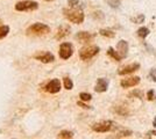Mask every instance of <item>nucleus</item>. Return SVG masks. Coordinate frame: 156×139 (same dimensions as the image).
Returning a JSON list of instances; mask_svg holds the SVG:
<instances>
[{"label": "nucleus", "mask_w": 156, "mask_h": 139, "mask_svg": "<svg viewBox=\"0 0 156 139\" xmlns=\"http://www.w3.org/2000/svg\"><path fill=\"white\" fill-rule=\"evenodd\" d=\"M8 32H9V27L8 26H4V24L0 26V40L6 37L8 35Z\"/></svg>", "instance_id": "nucleus-22"}, {"label": "nucleus", "mask_w": 156, "mask_h": 139, "mask_svg": "<svg viewBox=\"0 0 156 139\" xmlns=\"http://www.w3.org/2000/svg\"><path fill=\"white\" fill-rule=\"evenodd\" d=\"M99 34L104 37H107V38H113L115 36V32L111 29H100L99 30Z\"/></svg>", "instance_id": "nucleus-16"}, {"label": "nucleus", "mask_w": 156, "mask_h": 139, "mask_svg": "<svg viewBox=\"0 0 156 139\" xmlns=\"http://www.w3.org/2000/svg\"><path fill=\"white\" fill-rule=\"evenodd\" d=\"M149 34V29L146 27H141L137 29V36H140L141 38H146Z\"/></svg>", "instance_id": "nucleus-21"}, {"label": "nucleus", "mask_w": 156, "mask_h": 139, "mask_svg": "<svg viewBox=\"0 0 156 139\" xmlns=\"http://www.w3.org/2000/svg\"><path fill=\"white\" fill-rule=\"evenodd\" d=\"M36 60H40L41 63H44V64H49V63H53L55 60V57L51 52H48V51H39L36 52L35 55L33 56Z\"/></svg>", "instance_id": "nucleus-8"}, {"label": "nucleus", "mask_w": 156, "mask_h": 139, "mask_svg": "<svg viewBox=\"0 0 156 139\" xmlns=\"http://www.w3.org/2000/svg\"><path fill=\"white\" fill-rule=\"evenodd\" d=\"M63 82H64V88H65V89L70 91V89L74 88V82H72V80L69 78V77L63 78Z\"/></svg>", "instance_id": "nucleus-19"}, {"label": "nucleus", "mask_w": 156, "mask_h": 139, "mask_svg": "<svg viewBox=\"0 0 156 139\" xmlns=\"http://www.w3.org/2000/svg\"><path fill=\"white\" fill-rule=\"evenodd\" d=\"M39 8V4L33 0H22V1L16 3L15 9L19 12H30V11H35Z\"/></svg>", "instance_id": "nucleus-5"}, {"label": "nucleus", "mask_w": 156, "mask_h": 139, "mask_svg": "<svg viewBox=\"0 0 156 139\" xmlns=\"http://www.w3.org/2000/svg\"><path fill=\"white\" fill-rule=\"evenodd\" d=\"M79 97H80V100H82L83 102H88V101H91V99H92L91 94H89V93H84V92L79 94Z\"/></svg>", "instance_id": "nucleus-23"}, {"label": "nucleus", "mask_w": 156, "mask_h": 139, "mask_svg": "<svg viewBox=\"0 0 156 139\" xmlns=\"http://www.w3.org/2000/svg\"><path fill=\"white\" fill-rule=\"evenodd\" d=\"M113 111L120 116H128L129 115V109L126 104H123V103H119V104H115L113 106Z\"/></svg>", "instance_id": "nucleus-14"}, {"label": "nucleus", "mask_w": 156, "mask_h": 139, "mask_svg": "<svg viewBox=\"0 0 156 139\" xmlns=\"http://www.w3.org/2000/svg\"><path fill=\"white\" fill-rule=\"evenodd\" d=\"M63 14L66 19L72 22V23H76V24H79V23H83L84 22V13L80 11V8H64L63 9Z\"/></svg>", "instance_id": "nucleus-1"}, {"label": "nucleus", "mask_w": 156, "mask_h": 139, "mask_svg": "<svg viewBox=\"0 0 156 139\" xmlns=\"http://www.w3.org/2000/svg\"><path fill=\"white\" fill-rule=\"evenodd\" d=\"M107 55L110 56V57H112L113 59H115V60H121L123 58H121L120 56H119V54H118V51H115L113 48H108V50H107Z\"/></svg>", "instance_id": "nucleus-18"}, {"label": "nucleus", "mask_w": 156, "mask_h": 139, "mask_svg": "<svg viewBox=\"0 0 156 139\" xmlns=\"http://www.w3.org/2000/svg\"><path fill=\"white\" fill-rule=\"evenodd\" d=\"M116 125L113 123L112 120H100V122H97L92 125V130L94 132H98V133H105V132H108V131H112Z\"/></svg>", "instance_id": "nucleus-4"}, {"label": "nucleus", "mask_w": 156, "mask_h": 139, "mask_svg": "<svg viewBox=\"0 0 156 139\" xmlns=\"http://www.w3.org/2000/svg\"><path fill=\"white\" fill-rule=\"evenodd\" d=\"M143 20H145L143 14H139V16H137V17L133 19V21H134L135 23H142V22H143Z\"/></svg>", "instance_id": "nucleus-26"}, {"label": "nucleus", "mask_w": 156, "mask_h": 139, "mask_svg": "<svg viewBox=\"0 0 156 139\" xmlns=\"http://www.w3.org/2000/svg\"><path fill=\"white\" fill-rule=\"evenodd\" d=\"M75 37L80 43H89V42L93 41L94 34H91V32H88V31H79V32L76 34Z\"/></svg>", "instance_id": "nucleus-10"}, {"label": "nucleus", "mask_w": 156, "mask_h": 139, "mask_svg": "<svg viewBox=\"0 0 156 139\" xmlns=\"http://www.w3.org/2000/svg\"><path fill=\"white\" fill-rule=\"evenodd\" d=\"M44 1H48V3H49V1H54V0H44Z\"/></svg>", "instance_id": "nucleus-32"}, {"label": "nucleus", "mask_w": 156, "mask_h": 139, "mask_svg": "<svg viewBox=\"0 0 156 139\" xmlns=\"http://www.w3.org/2000/svg\"><path fill=\"white\" fill-rule=\"evenodd\" d=\"M132 136V131L131 130H127V129H123V130H119L116 132V138H126V137H129Z\"/></svg>", "instance_id": "nucleus-17"}, {"label": "nucleus", "mask_w": 156, "mask_h": 139, "mask_svg": "<svg viewBox=\"0 0 156 139\" xmlns=\"http://www.w3.org/2000/svg\"><path fill=\"white\" fill-rule=\"evenodd\" d=\"M139 68H140V64H139V63H133V64L123 66V67H121L119 71H118V73H119L120 75H126V74H129V73H133V72L137 71Z\"/></svg>", "instance_id": "nucleus-9"}, {"label": "nucleus", "mask_w": 156, "mask_h": 139, "mask_svg": "<svg viewBox=\"0 0 156 139\" xmlns=\"http://www.w3.org/2000/svg\"><path fill=\"white\" fill-rule=\"evenodd\" d=\"M43 89L47 93H50V94L58 93L61 91V81H60V79H51L50 81H48L43 86Z\"/></svg>", "instance_id": "nucleus-6"}, {"label": "nucleus", "mask_w": 156, "mask_h": 139, "mask_svg": "<svg viewBox=\"0 0 156 139\" xmlns=\"http://www.w3.org/2000/svg\"><path fill=\"white\" fill-rule=\"evenodd\" d=\"M116 51L121 58H126L127 57V54H128V43L124 40H121L118 42V45H116Z\"/></svg>", "instance_id": "nucleus-11"}, {"label": "nucleus", "mask_w": 156, "mask_h": 139, "mask_svg": "<svg viewBox=\"0 0 156 139\" xmlns=\"http://www.w3.org/2000/svg\"><path fill=\"white\" fill-rule=\"evenodd\" d=\"M107 87H108V81L105 78H99L97 80L96 87H94V91L97 93H104L107 91Z\"/></svg>", "instance_id": "nucleus-13"}, {"label": "nucleus", "mask_w": 156, "mask_h": 139, "mask_svg": "<svg viewBox=\"0 0 156 139\" xmlns=\"http://www.w3.org/2000/svg\"><path fill=\"white\" fill-rule=\"evenodd\" d=\"M26 32L27 35H33V36H44V35L50 32V27L44 23L36 22V23H33L31 26H29Z\"/></svg>", "instance_id": "nucleus-2"}, {"label": "nucleus", "mask_w": 156, "mask_h": 139, "mask_svg": "<svg viewBox=\"0 0 156 139\" xmlns=\"http://www.w3.org/2000/svg\"><path fill=\"white\" fill-rule=\"evenodd\" d=\"M149 134H154V136H156V130H155V131H150V132H149Z\"/></svg>", "instance_id": "nucleus-31"}, {"label": "nucleus", "mask_w": 156, "mask_h": 139, "mask_svg": "<svg viewBox=\"0 0 156 139\" xmlns=\"http://www.w3.org/2000/svg\"><path fill=\"white\" fill-rule=\"evenodd\" d=\"M149 75H150V78L153 79V81L156 82V68H153V70H151L150 73H149Z\"/></svg>", "instance_id": "nucleus-27"}, {"label": "nucleus", "mask_w": 156, "mask_h": 139, "mask_svg": "<svg viewBox=\"0 0 156 139\" xmlns=\"http://www.w3.org/2000/svg\"><path fill=\"white\" fill-rule=\"evenodd\" d=\"M72 137H74V133L71 131H66V130H63L57 134V138H62V139H69Z\"/></svg>", "instance_id": "nucleus-20"}, {"label": "nucleus", "mask_w": 156, "mask_h": 139, "mask_svg": "<svg viewBox=\"0 0 156 139\" xmlns=\"http://www.w3.org/2000/svg\"><path fill=\"white\" fill-rule=\"evenodd\" d=\"M153 125L156 128V116H155V118H154V120H153Z\"/></svg>", "instance_id": "nucleus-30"}, {"label": "nucleus", "mask_w": 156, "mask_h": 139, "mask_svg": "<svg viewBox=\"0 0 156 139\" xmlns=\"http://www.w3.org/2000/svg\"><path fill=\"white\" fill-rule=\"evenodd\" d=\"M135 96L137 99H142V92L141 91H133L132 93H129V97Z\"/></svg>", "instance_id": "nucleus-25"}, {"label": "nucleus", "mask_w": 156, "mask_h": 139, "mask_svg": "<svg viewBox=\"0 0 156 139\" xmlns=\"http://www.w3.org/2000/svg\"><path fill=\"white\" fill-rule=\"evenodd\" d=\"M139 82H140V78L139 77H129V78L121 80L120 85L123 88H129V87H134V86L139 85Z\"/></svg>", "instance_id": "nucleus-12"}, {"label": "nucleus", "mask_w": 156, "mask_h": 139, "mask_svg": "<svg viewBox=\"0 0 156 139\" xmlns=\"http://www.w3.org/2000/svg\"><path fill=\"white\" fill-rule=\"evenodd\" d=\"M98 54H99V48L97 45H88V46H84L79 50V57L84 62L92 59Z\"/></svg>", "instance_id": "nucleus-3"}, {"label": "nucleus", "mask_w": 156, "mask_h": 139, "mask_svg": "<svg viewBox=\"0 0 156 139\" xmlns=\"http://www.w3.org/2000/svg\"><path fill=\"white\" fill-rule=\"evenodd\" d=\"M74 54V46L71 43H62L60 46V51H58V55L62 59H69Z\"/></svg>", "instance_id": "nucleus-7"}, {"label": "nucleus", "mask_w": 156, "mask_h": 139, "mask_svg": "<svg viewBox=\"0 0 156 139\" xmlns=\"http://www.w3.org/2000/svg\"><path fill=\"white\" fill-rule=\"evenodd\" d=\"M69 5L72 8H80V3L78 0H69Z\"/></svg>", "instance_id": "nucleus-24"}, {"label": "nucleus", "mask_w": 156, "mask_h": 139, "mask_svg": "<svg viewBox=\"0 0 156 139\" xmlns=\"http://www.w3.org/2000/svg\"><path fill=\"white\" fill-rule=\"evenodd\" d=\"M69 32H70V27L69 26H62V27H60L58 29H57V32H56V35H55V38L56 40H63L64 37H66L68 35H69Z\"/></svg>", "instance_id": "nucleus-15"}, {"label": "nucleus", "mask_w": 156, "mask_h": 139, "mask_svg": "<svg viewBox=\"0 0 156 139\" xmlns=\"http://www.w3.org/2000/svg\"><path fill=\"white\" fill-rule=\"evenodd\" d=\"M147 99H148L149 101H153V100H154V91H149V92L147 93Z\"/></svg>", "instance_id": "nucleus-28"}, {"label": "nucleus", "mask_w": 156, "mask_h": 139, "mask_svg": "<svg viewBox=\"0 0 156 139\" xmlns=\"http://www.w3.org/2000/svg\"><path fill=\"white\" fill-rule=\"evenodd\" d=\"M77 104H78V106H79V107L84 108V109H90V107H89V106H86V104H84V103L82 102V100H80L79 102H77Z\"/></svg>", "instance_id": "nucleus-29"}]
</instances>
